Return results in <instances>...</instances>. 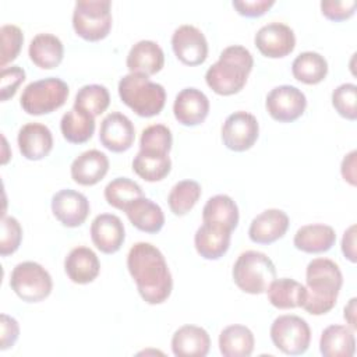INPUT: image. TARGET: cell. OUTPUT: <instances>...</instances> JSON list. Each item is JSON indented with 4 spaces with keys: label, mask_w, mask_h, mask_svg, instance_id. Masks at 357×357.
<instances>
[{
    "label": "cell",
    "mask_w": 357,
    "mask_h": 357,
    "mask_svg": "<svg viewBox=\"0 0 357 357\" xmlns=\"http://www.w3.org/2000/svg\"><path fill=\"white\" fill-rule=\"evenodd\" d=\"M336 241V233L332 226L312 223L301 226L293 238L294 247L307 254H321L329 251Z\"/></svg>",
    "instance_id": "25"
},
{
    "label": "cell",
    "mask_w": 357,
    "mask_h": 357,
    "mask_svg": "<svg viewBox=\"0 0 357 357\" xmlns=\"http://www.w3.org/2000/svg\"><path fill=\"white\" fill-rule=\"evenodd\" d=\"M127 268L145 303L162 304L170 297L173 279L159 248L145 241L135 243L128 251Z\"/></svg>",
    "instance_id": "1"
},
{
    "label": "cell",
    "mask_w": 357,
    "mask_h": 357,
    "mask_svg": "<svg viewBox=\"0 0 357 357\" xmlns=\"http://www.w3.org/2000/svg\"><path fill=\"white\" fill-rule=\"evenodd\" d=\"M17 142L20 152L25 159L40 160L50 153L53 148V135L47 126L28 123L20 128Z\"/></svg>",
    "instance_id": "20"
},
{
    "label": "cell",
    "mask_w": 357,
    "mask_h": 357,
    "mask_svg": "<svg viewBox=\"0 0 357 357\" xmlns=\"http://www.w3.org/2000/svg\"><path fill=\"white\" fill-rule=\"evenodd\" d=\"M252 66L254 59L247 47L227 46L219 54V60L206 70L205 81L218 95H234L244 88Z\"/></svg>",
    "instance_id": "3"
},
{
    "label": "cell",
    "mask_w": 357,
    "mask_h": 357,
    "mask_svg": "<svg viewBox=\"0 0 357 357\" xmlns=\"http://www.w3.org/2000/svg\"><path fill=\"white\" fill-rule=\"evenodd\" d=\"M319 351L325 357H351L356 353L354 329L346 325H329L321 333Z\"/></svg>",
    "instance_id": "27"
},
{
    "label": "cell",
    "mask_w": 357,
    "mask_h": 357,
    "mask_svg": "<svg viewBox=\"0 0 357 357\" xmlns=\"http://www.w3.org/2000/svg\"><path fill=\"white\" fill-rule=\"evenodd\" d=\"M254 344V333L244 325H229L219 335V350L225 357H248Z\"/></svg>",
    "instance_id": "29"
},
{
    "label": "cell",
    "mask_w": 357,
    "mask_h": 357,
    "mask_svg": "<svg viewBox=\"0 0 357 357\" xmlns=\"http://www.w3.org/2000/svg\"><path fill=\"white\" fill-rule=\"evenodd\" d=\"M356 6L357 3L354 0H344V1L322 0L321 11L331 21H344L354 14Z\"/></svg>",
    "instance_id": "43"
},
{
    "label": "cell",
    "mask_w": 357,
    "mask_h": 357,
    "mask_svg": "<svg viewBox=\"0 0 357 357\" xmlns=\"http://www.w3.org/2000/svg\"><path fill=\"white\" fill-rule=\"evenodd\" d=\"M332 106L344 119H357V86L351 82L339 85L332 92Z\"/></svg>",
    "instance_id": "39"
},
{
    "label": "cell",
    "mask_w": 357,
    "mask_h": 357,
    "mask_svg": "<svg viewBox=\"0 0 357 357\" xmlns=\"http://www.w3.org/2000/svg\"><path fill=\"white\" fill-rule=\"evenodd\" d=\"M293 77L307 85H315L328 74L326 59L317 52H303L291 63Z\"/></svg>",
    "instance_id": "32"
},
{
    "label": "cell",
    "mask_w": 357,
    "mask_h": 357,
    "mask_svg": "<svg viewBox=\"0 0 357 357\" xmlns=\"http://www.w3.org/2000/svg\"><path fill=\"white\" fill-rule=\"evenodd\" d=\"M356 151H351L350 153H347L340 165V173L342 177L350 183L351 185H356Z\"/></svg>",
    "instance_id": "47"
},
{
    "label": "cell",
    "mask_w": 357,
    "mask_h": 357,
    "mask_svg": "<svg viewBox=\"0 0 357 357\" xmlns=\"http://www.w3.org/2000/svg\"><path fill=\"white\" fill-rule=\"evenodd\" d=\"M1 337H0V350H7L13 347L20 336V325L17 319L7 314H1Z\"/></svg>",
    "instance_id": "45"
},
{
    "label": "cell",
    "mask_w": 357,
    "mask_h": 357,
    "mask_svg": "<svg viewBox=\"0 0 357 357\" xmlns=\"http://www.w3.org/2000/svg\"><path fill=\"white\" fill-rule=\"evenodd\" d=\"M356 298L353 297L349 304L344 307V319L347 321V324L351 326V329H356L357 328V324H356Z\"/></svg>",
    "instance_id": "48"
},
{
    "label": "cell",
    "mask_w": 357,
    "mask_h": 357,
    "mask_svg": "<svg viewBox=\"0 0 357 357\" xmlns=\"http://www.w3.org/2000/svg\"><path fill=\"white\" fill-rule=\"evenodd\" d=\"M173 113L180 124L195 127L206 119L209 113V99L197 88H184L176 95Z\"/></svg>",
    "instance_id": "16"
},
{
    "label": "cell",
    "mask_w": 357,
    "mask_h": 357,
    "mask_svg": "<svg viewBox=\"0 0 357 357\" xmlns=\"http://www.w3.org/2000/svg\"><path fill=\"white\" fill-rule=\"evenodd\" d=\"M289 229V216L280 209H266L257 215L248 229V237L257 244H272Z\"/></svg>",
    "instance_id": "19"
},
{
    "label": "cell",
    "mask_w": 357,
    "mask_h": 357,
    "mask_svg": "<svg viewBox=\"0 0 357 357\" xmlns=\"http://www.w3.org/2000/svg\"><path fill=\"white\" fill-rule=\"evenodd\" d=\"M10 287L22 301L39 303L52 293L53 280L40 264L25 261L14 266L10 276Z\"/></svg>",
    "instance_id": "8"
},
{
    "label": "cell",
    "mask_w": 357,
    "mask_h": 357,
    "mask_svg": "<svg viewBox=\"0 0 357 357\" xmlns=\"http://www.w3.org/2000/svg\"><path fill=\"white\" fill-rule=\"evenodd\" d=\"M28 54L31 61L39 68L52 70L61 63L64 46L53 33H38L29 43Z\"/></svg>",
    "instance_id": "28"
},
{
    "label": "cell",
    "mask_w": 357,
    "mask_h": 357,
    "mask_svg": "<svg viewBox=\"0 0 357 357\" xmlns=\"http://www.w3.org/2000/svg\"><path fill=\"white\" fill-rule=\"evenodd\" d=\"M141 197H144L141 185L127 177H116L105 187V199L120 211Z\"/></svg>",
    "instance_id": "36"
},
{
    "label": "cell",
    "mask_w": 357,
    "mask_h": 357,
    "mask_svg": "<svg viewBox=\"0 0 357 357\" xmlns=\"http://www.w3.org/2000/svg\"><path fill=\"white\" fill-rule=\"evenodd\" d=\"M211 349L208 332L195 325H183L172 337V351L176 357H205Z\"/></svg>",
    "instance_id": "24"
},
{
    "label": "cell",
    "mask_w": 357,
    "mask_h": 357,
    "mask_svg": "<svg viewBox=\"0 0 357 357\" xmlns=\"http://www.w3.org/2000/svg\"><path fill=\"white\" fill-rule=\"evenodd\" d=\"M201 197V185L194 180H181L176 183L167 197L169 208L176 216L187 215Z\"/></svg>",
    "instance_id": "35"
},
{
    "label": "cell",
    "mask_w": 357,
    "mask_h": 357,
    "mask_svg": "<svg viewBox=\"0 0 357 357\" xmlns=\"http://www.w3.org/2000/svg\"><path fill=\"white\" fill-rule=\"evenodd\" d=\"M238 208L237 204L226 194H218L211 197L202 209V220L208 223L222 225L231 231L238 225Z\"/></svg>",
    "instance_id": "33"
},
{
    "label": "cell",
    "mask_w": 357,
    "mask_h": 357,
    "mask_svg": "<svg viewBox=\"0 0 357 357\" xmlns=\"http://www.w3.org/2000/svg\"><path fill=\"white\" fill-rule=\"evenodd\" d=\"M89 209L88 198L75 190H60L52 197V212L66 227L81 226L86 220Z\"/></svg>",
    "instance_id": "14"
},
{
    "label": "cell",
    "mask_w": 357,
    "mask_h": 357,
    "mask_svg": "<svg viewBox=\"0 0 357 357\" xmlns=\"http://www.w3.org/2000/svg\"><path fill=\"white\" fill-rule=\"evenodd\" d=\"M117 89L121 102L141 117L158 116L165 107L163 85L152 82L148 75L130 73L119 81Z\"/></svg>",
    "instance_id": "4"
},
{
    "label": "cell",
    "mask_w": 357,
    "mask_h": 357,
    "mask_svg": "<svg viewBox=\"0 0 357 357\" xmlns=\"http://www.w3.org/2000/svg\"><path fill=\"white\" fill-rule=\"evenodd\" d=\"M107 170L109 159L98 149L82 152L73 160L70 167L71 178L79 185H95L106 176Z\"/></svg>",
    "instance_id": "21"
},
{
    "label": "cell",
    "mask_w": 357,
    "mask_h": 357,
    "mask_svg": "<svg viewBox=\"0 0 357 357\" xmlns=\"http://www.w3.org/2000/svg\"><path fill=\"white\" fill-rule=\"evenodd\" d=\"M135 139V128L132 121L120 112L109 113L100 123L99 141L112 152L128 151Z\"/></svg>",
    "instance_id": "15"
},
{
    "label": "cell",
    "mask_w": 357,
    "mask_h": 357,
    "mask_svg": "<svg viewBox=\"0 0 357 357\" xmlns=\"http://www.w3.org/2000/svg\"><path fill=\"white\" fill-rule=\"evenodd\" d=\"M271 339L276 349L289 356L307 351L311 342V329L298 315H280L271 325Z\"/></svg>",
    "instance_id": "9"
},
{
    "label": "cell",
    "mask_w": 357,
    "mask_h": 357,
    "mask_svg": "<svg viewBox=\"0 0 357 357\" xmlns=\"http://www.w3.org/2000/svg\"><path fill=\"white\" fill-rule=\"evenodd\" d=\"M231 276L241 291L261 294L265 293L271 282L276 279V268L266 254L248 250L237 257Z\"/></svg>",
    "instance_id": "5"
},
{
    "label": "cell",
    "mask_w": 357,
    "mask_h": 357,
    "mask_svg": "<svg viewBox=\"0 0 357 357\" xmlns=\"http://www.w3.org/2000/svg\"><path fill=\"white\" fill-rule=\"evenodd\" d=\"M254 43L265 57L280 59L294 50L296 35L293 29L283 22H269L257 31Z\"/></svg>",
    "instance_id": "13"
},
{
    "label": "cell",
    "mask_w": 357,
    "mask_h": 357,
    "mask_svg": "<svg viewBox=\"0 0 357 357\" xmlns=\"http://www.w3.org/2000/svg\"><path fill=\"white\" fill-rule=\"evenodd\" d=\"M132 170L145 181H160L170 173L172 160L169 155L139 151L132 159Z\"/></svg>",
    "instance_id": "34"
},
{
    "label": "cell",
    "mask_w": 357,
    "mask_h": 357,
    "mask_svg": "<svg viewBox=\"0 0 357 357\" xmlns=\"http://www.w3.org/2000/svg\"><path fill=\"white\" fill-rule=\"evenodd\" d=\"M265 106L273 120L291 123L303 116L307 107V98L293 85H279L266 95Z\"/></svg>",
    "instance_id": "11"
},
{
    "label": "cell",
    "mask_w": 357,
    "mask_h": 357,
    "mask_svg": "<svg viewBox=\"0 0 357 357\" xmlns=\"http://www.w3.org/2000/svg\"><path fill=\"white\" fill-rule=\"evenodd\" d=\"M64 271L71 282L77 284H86L98 278L100 272V262L91 248L79 245L73 248L66 257Z\"/></svg>",
    "instance_id": "22"
},
{
    "label": "cell",
    "mask_w": 357,
    "mask_h": 357,
    "mask_svg": "<svg viewBox=\"0 0 357 357\" xmlns=\"http://www.w3.org/2000/svg\"><path fill=\"white\" fill-rule=\"evenodd\" d=\"M172 145V131L165 124H152L142 130L139 138V151L158 155H169Z\"/></svg>",
    "instance_id": "38"
},
{
    "label": "cell",
    "mask_w": 357,
    "mask_h": 357,
    "mask_svg": "<svg viewBox=\"0 0 357 357\" xmlns=\"http://www.w3.org/2000/svg\"><path fill=\"white\" fill-rule=\"evenodd\" d=\"M25 81V71L20 66L1 68L0 73V99L3 102L13 98L18 86Z\"/></svg>",
    "instance_id": "42"
},
{
    "label": "cell",
    "mask_w": 357,
    "mask_h": 357,
    "mask_svg": "<svg viewBox=\"0 0 357 357\" xmlns=\"http://www.w3.org/2000/svg\"><path fill=\"white\" fill-rule=\"evenodd\" d=\"M91 238L103 254L117 252L126 238L121 219L113 213H100L91 223Z\"/></svg>",
    "instance_id": "17"
},
{
    "label": "cell",
    "mask_w": 357,
    "mask_h": 357,
    "mask_svg": "<svg viewBox=\"0 0 357 357\" xmlns=\"http://www.w3.org/2000/svg\"><path fill=\"white\" fill-rule=\"evenodd\" d=\"M259 135V124L254 114L238 110L229 114L222 126V141L234 152H244L252 148Z\"/></svg>",
    "instance_id": "10"
},
{
    "label": "cell",
    "mask_w": 357,
    "mask_h": 357,
    "mask_svg": "<svg viewBox=\"0 0 357 357\" xmlns=\"http://www.w3.org/2000/svg\"><path fill=\"white\" fill-rule=\"evenodd\" d=\"M127 68L130 73L153 75L165 66V53L153 40L137 42L127 54Z\"/></svg>",
    "instance_id": "23"
},
{
    "label": "cell",
    "mask_w": 357,
    "mask_h": 357,
    "mask_svg": "<svg viewBox=\"0 0 357 357\" xmlns=\"http://www.w3.org/2000/svg\"><path fill=\"white\" fill-rule=\"evenodd\" d=\"M68 93V85L63 79L49 77L28 84L22 91L20 103L28 114L40 116L60 109L67 102Z\"/></svg>",
    "instance_id": "6"
},
{
    "label": "cell",
    "mask_w": 357,
    "mask_h": 357,
    "mask_svg": "<svg viewBox=\"0 0 357 357\" xmlns=\"http://www.w3.org/2000/svg\"><path fill=\"white\" fill-rule=\"evenodd\" d=\"M342 252L350 261L356 262V226L351 225L343 234L342 238Z\"/></svg>",
    "instance_id": "46"
},
{
    "label": "cell",
    "mask_w": 357,
    "mask_h": 357,
    "mask_svg": "<svg viewBox=\"0 0 357 357\" xmlns=\"http://www.w3.org/2000/svg\"><path fill=\"white\" fill-rule=\"evenodd\" d=\"M172 47L176 57L185 66H199L208 57V40L194 25H180L172 35Z\"/></svg>",
    "instance_id": "12"
},
{
    "label": "cell",
    "mask_w": 357,
    "mask_h": 357,
    "mask_svg": "<svg viewBox=\"0 0 357 357\" xmlns=\"http://www.w3.org/2000/svg\"><path fill=\"white\" fill-rule=\"evenodd\" d=\"M230 229L218 223L204 222L195 231L194 245L202 258L215 261L227 252L230 247Z\"/></svg>",
    "instance_id": "18"
},
{
    "label": "cell",
    "mask_w": 357,
    "mask_h": 357,
    "mask_svg": "<svg viewBox=\"0 0 357 357\" xmlns=\"http://www.w3.org/2000/svg\"><path fill=\"white\" fill-rule=\"evenodd\" d=\"M231 4L240 15L255 18L264 15L275 4V0H236Z\"/></svg>",
    "instance_id": "44"
},
{
    "label": "cell",
    "mask_w": 357,
    "mask_h": 357,
    "mask_svg": "<svg viewBox=\"0 0 357 357\" xmlns=\"http://www.w3.org/2000/svg\"><path fill=\"white\" fill-rule=\"evenodd\" d=\"M110 105V95L106 86L99 84H89L84 85L78 89L75 99H74V107L82 109L92 114L93 117L102 114Z\"/></svg>",
    "instance_id": "37"
},
{
    "label": "cell",
    "mask_w": 357,
    "mask_h": 357,
    "mask_svg": "<svg viewBox=\"0 0 357 357\" xmlns=\"http://www.w3.org/2000/svg\"><path fill=\"white\" fill-rule=\"evenodd\" d=\"M60 130L66 141L71 144H84L92 138L95 131V117L88 112L74 107L63 114Z\"/></svg>",
    "instance_id": "30"
},
{
    "label": "cell",
    "mask_w": 357,
    "mask_h": 357,
    "mask_svg": "<svg viewBox=\"0 0 357 357\" xmlns=\"http://www.w3.org/2000/svg\"><path fill=\"white\" fill-rule=\"evenodd\" d=\"M22 240V227L20 222L13 216L1 218V236H0V254L7 257L14 254Z\"/></svg>",
    "instance_id": "41"
},
{
    "label": "cell",
    "mask_w": 357,
    "mask_h": 357,
    "mask_svg": "<svg viewBox=\"0 0 357 357\" xmlns=\"http://www.w3.org/2000/svg\"><path fill=\"white\" fill-rule=\"evenodd\" d=\"M305 282L301 308L311 315L329 312L336 305L343 284L339 265L328 258H315L307 265Z\"/></svg>",
    "instance_id": "2"
},
{
    "label": "cell",
    "mask_w": 357,
    "mask_h": 357,
    "mask_svg": "<svg viewBox=\"0 0 357 357\" xmlns=\"http://www.w3.org/2000/svg\"><path fill=\"white\" fill-rule=\"evenodd\" d=\"M124 212L131 225L145 233H158L165 225V215L162 208L145 197L132 201L126 206Z\"/></svg>",
    "instance_id": "26"
},
{
    "label": "cell",
    "mask_w": 357,
    "mask_h": 357,
    "mask_svg": "<svg viewBox=\"0 0 357 357\" xmlns=\"http://www.w3.org/2000/svg\"><path fill=\"white\" fill-rule=\"evenodd\" d=\"M112 3L109 0H79L73 11V28L89 42L105 39L112 29Z\"/></svg>",
    "instance_id": "7"
},
{
    "label": "cell",
    "mask_w": 357,
    "mask_h": 357,
    "mask_svg": "<svg viewBox=\"0 0 357 357\" xmlns=\"http://www.w3.org/2000/svg\"><path fill=\"white\" fill-rule=\"evenodd\" d=\"M305 286L290 278L273 279L266 289L269 303L279 310L301 307Z\"/></svg>",
    "instance_id": "31"
},
{
    "label": "cell",
    "mask_w": 357,
    "mask_h": 357,
    "mask_svg": "<svg viewBox=\"0 0 357 357\" xmlns=\"http://www.w3.org/2000/svg\"><path fill=\"white\" fill-rule=\"evenodd\" d=\"M0 36H1V61L0 66L6 68V66L15 60L17 56L21 52L22 43H24V35L22 31L13 24H6L0 28Z\"/></svg>",
    "instance_id": "40"
}]
</instances>
